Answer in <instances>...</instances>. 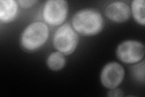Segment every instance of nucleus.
<instances>
[{"label": "nucleus", "mask_w": 145, "mask_h": 97, "mask_svg": "<svg viewBox=\"0 0 145 97\" xmlns=\"http://www.w3.org/2000/svg\"><path fill=\"white\" fill-rule=\"evenodd\" d=\"M108 96H113V97H121L123 96V92L121 89H110V90L108 92L107 94Z\"/></svg>", "instance_id": "13"}, {"label": "nucleus", "mask_w": 145, "mask_h": 97, "mask_svg": "<svg viewBox=\"0 0 145 97\" xmlns=\"http://www.w3.org/2000/svg\"><path fill=\"white\" fill-rule=\"evenodd\" d=\"M78 34L69 24L61 26L55 32L53 38L54 48L64 55L73 53L78 46Z\"/></svg>", "instance_id": "3"}, {"label": "nucleus", "mask_w": 145, "mask_h": 97, "mask_svg": "<svg viewBox=\"0 0 145 97\" xmlns=\"http://www.w3.org/2000/svg\"><path fill=\"white\" fill-rule=\"evenodd\" d=\"M49 29L45 22L35 21L27 26L21 37L22 47L29 52L39 49L46 43L49 36Z\"/></svg>", "instance_id": "2"}, {"label": "nucleus", "mask_w": 145, "mask_h": 97, "mask_svg": "<svg viewBox=\"0 0 145 97\" xmlns=\"http://www.w3.org/2000/svg\"><path fill=\"white\" fill-rule=\"evenodd\" d=\"M36 3L37 1H31V0H20L18 1L20 6L23 8H30L33 6Z\"/></svg>", "instance_id": "12"}, {"label": "nucleus", "mask_w": 145, "mask_h": 97, "mask_svg": "<svg viewBox=\"0 0 145 97\" xmlns=\"http://www.w3.org/2000/svg\"><path fill=\"white\" fill-rule=\"evenodd\" d=\"M144 6V0H134L131 3V10L135 21L143 26L145 25Z\"/></svg>", "instance_id": "10"}, {"label": "nucleus", "mask_w": 145, "mask_h": 97, "mask_svg": "<svg viewBox=\"0 0 145 97\" xmlns=\"http://www.w3.org/2000/svg\"><path fill=\"white\" fill-rule=\"evenodd\" d=\"M131 73L134 79L139 82H144V61L135 63V65L131 67Z\"/></svg>", "instance_id": "11"}, {"label": "nucleus", "mask_w": 145, "mask_h": 97, "mask_svg": "<svg viewBox=\"0 0 145 97\" xmlns=\"http://www.w3.org/2000/svg\"><path fill=\"white\" fill-rule=\"evenodd\" d=\"M129 6L123 1L112 2L106 7L105 14L109 20L117 23L128 21L131 16Z\"/></svg>", "instance_id": "7"}, {"label": "nucleus", "mask_w": 145, "mask_h": 97, "mask_svg": "<svg viewBox=\"0 0 145 97\" xmlns=\"http://www.w3.org/2000/svg\"><path fill=\"white\" fill-rule=\"evenodd\" d=\"M18 3L14 0H1L0 1V20L8 23L14 20L18 14Z\"/></svg>", "instance_id": "8"}, {"label": "nucleus", "mask_w": 145, "mask_h": 97, "mask_svg": "<svg viewBox=\"0 0 145 97\" xmlns=\"http://www.w3.org/2000/svg\"><path fill=\"white\" fill-rule=\"evenodd\" d=\"M125 77L124 69L121 64L117 62H110L106 64L101 73L102 84L108 89L117 88L123 80Z\"/></svg>", "instance_id": "6"}, {"label": "nucleus", "mask_w": 145, "mask_h": 97, "mask_svg": "<svg viewBox=\"0 0 145 97\" xmlns=\"http://www.w3.org/2000/svg\"><path fill=\"white\" fill-rule=\"evenodd\" d=\"M72 28L82 35L91 36L101 32L104 26L102 15L92 9H84L77 12L72 18Z\"/></svg>", "instance_id": "1"}, {"label": "nucleus", "mask_w": 145, "mask_h": 97, "mask_svg": "<svg viewBox=\"0 0 145 97\" xmlns=\"http://www.w3.org/2000/svg\"><path fill=\"white\" fill-rule=\"evenodd\" d=\"M66 64L64 55L56 51L51 53L47 59V67L52 71H58L62 69Z\"/></svg>", "instance_id": "9"}, {"label": "nucleus", "mask_w": 145, "mask_h": 97, "mask_svg": "<svg viewBox=\"0 0 145 97\" xmlns=\"http://www.w3.org/2000/svg\"><path fill=\"white\" fill-rule=\"evenodd\" d=\"M145 53L144 45L138 41L129 40L117 46L116 55L121 62L133 64L141 61Z\"/></svg>", "instance_id": "5"}, {"label": "nucleus", "mask_w": 145, "mask_h": 97, "mask_svg": "<svg viewBox=\"0 0 145 97\" xmlns=\"http://www.w3.org/2000/svg\"><path fill=\"white\" fill-rule=\"evenodd\" d=\"M69 13V4L65 0H49L42 9V18L47 24L58 26L63 24Z\"/></svg>", "instance_id": "4"}]
</instances>
